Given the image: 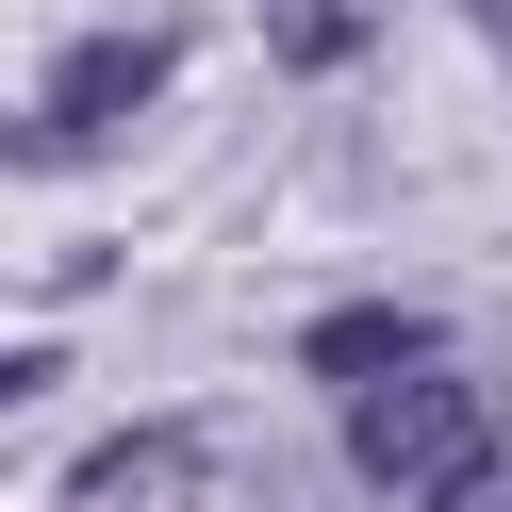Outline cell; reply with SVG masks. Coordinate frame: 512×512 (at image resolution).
<instances>
[{"label": "cell", "instance_id": "2", "mask_svg": "<svg viewBox=\"0 0 512 512\" xmlns=\"http://www.w3.org/2000/svg\"><path fill=\"white\" fill-rule=\"evenodd\" d=\"M166 67H182V34H83L50 67V133H116L133 100H166Z\"/></svg>", "mask_w": 512, "mask_h": 512}, {"label": "cell", "instance_id": "4", "mask_svg": "<svg viewBox=\"0 0 512 512\" xmlns=\"http://www.w3.org/2000/svg\"><path fill=\"white\" fill-rule=\"evenodd\" d=\"M463 17H479V34H496V50H512V0H463Z\"/></svg>", "mask_w": 512, "mask_h": 512}, {"label": "cell", "instance_id": "5", "mask_svg": "<svg viewBox=\"0 0 512 512\" xmlns=\"http://www.w3.org/2000/svg\"><path fill=\"white\" fill-rule=\"evenodd\" d=\"M463 512H512V496H463Z\"/></svg>", "mask_w": 512, "mask_h": 512}, {"label": "cell", "instance_id": "1", "mask_svg": "<svg viewBox=\"0 0 512 512\" xmlns=\"http://www.w3.org/2000/svg\"><path fill=\"white\" fill-rule=\"evenodd\" d=\"M347 463H364L380 496H479L496 413H479L446 364H397V380H364V397H347Z\"/></svg>", "mask_w": 512, "mask_h": 512}, {"label": "cell", "instance_id": "3", "mask_svg": "<svg viewBox=\"0 0 512 512\" xmlns=\"http://www.w3.org/2000/svg\"><path fill=\"white\" fill-rule=\"evenodd\" d=\"M298 364L331 380V397H364V380L430 364V331H413V314H314V331H298Z\"/></svg>", "mask_w": 512, "mask_h": 512}]
</instances>
